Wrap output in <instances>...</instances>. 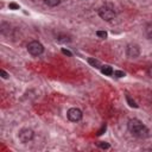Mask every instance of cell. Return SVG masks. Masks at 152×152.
I'll return each mask as SVG.
<instances>
[{
	"instance_id": "obj_14",
	"label": "cell",
	"mask_w": 152,
	"mask_h": 152,
	"mask_svg": "<svg viewBox=\"0 0 152 152\" xmlns=\"http://www.w3.org/2000/svg\"><path fill=\"white\" fill-rule=\"evenodd\" d=\"M97 146H99V147H101V148H106V150H107V148H109V144H108V142H103V141L99 142V144H97Z\"/></svg>"
},
{
	"instance_id": "obj_2",
	"label": "cell",
	"mask_w": 152,
	"mask_h": 152,
	"mask_svg": "<svg viewBox=\"0 0 152 152\" xmlns=\"http://www.w3.org/2000/svg\"><path fill=\"white\" fill-rule=\"evenodd\" d=\"M99 15L106 21H110L115 18V11L109 6H102L99 8Z\"/></svg>"
},
{
	"instance_id": "obj_18",
	"label": "cell",
	"mask_w": 152,
	"mask_h": 152,
	"mask_svg": "<svg viewBox=\"0 0 152 152\" xmlns=\"http://www.w3.org/2000/svg\"><path fill=\"white\" fill-rule=\"evenodd\" d=\"M62 53H64V55H66V56H69V57L72 56V53H71L69 50H66V49H62Z\"/></svg>"
},
{
	"instance_id": "obj_10",
	"label": "cell",
	"mask_w": 152,
	"mask_h": 152,
	"mask_svg": "<svg viewBox=\"0 0 152 152\" xmlns=\"http://www.w3.org/2000/svg\"><path fill=\"white\" fill-rule=\"evenodd\" d=\"M44 2L50 7H56L57 5H59L61 0H44Z\"/></svg>"
},
{
	"instance_id": "obj_11",
	"label": "cell",
	"mask_w": 152,
	"mask_h": 152,
	"mask_svg": "<svg viewBox=\"0 0 152 152\" xmlns=\"http://www.w3.org/2000/svg\"><path fill=\"white\" fill-rule=\"evenodd\" d=\"M145 34L147 36V38L152 39V25H147L145 28Z\"/></svg>"
},
{
	"instance_id": "obj_8",
	"label": "cell",
	"mask_w": 152,
	"mask_h": 152,
	"mask_svg": "<svg viewBox=\"0 0 152 152\" xmlns=\"http://www.w3.org/2000/svg\"><path fill=\"white\" fill-rule=\"evenodd\" d=\"M57 42H59V43H66V42H70L71 39H70V37L69 36H65V34H63V36H57Z\"/></svg>"
},
{
	"instance_id": "obj_1",
	"label": "cell",
	"mask_w": 152,
	"mask_h": 152,
	"mask_svg": "<svg viewBox=\"0 0 152 152\" xmlns=\"http://www.w3.org/2000/svg\"><path fill=\"white\" fill-rule=\"evenodd\" d=\"M128 131L137 138H147L150 134L148 128L139 120V119H131L127 124Z\"/></svg>"
},
{
	"instance_id": "obj_15",
	"label": "cell",
	"mask_w": 152,
	"mask_h": 152,
	"mask_svg": "<svg viewBox=\"0 0 152 152\" xmlns=\"http://www.w3.org/2000/svg\"><path fill=\"white\" fill-rule=\"evenodd\" d=\"M8 7H10L11 10H19V5H18V4H15V2H10Z\"/></svg>"
},
{
	"instance_id": "obj_3",
	"label": "cell",
	"mask_w": 152,
	"mask_h": 152,
	"mask_svg": "<svg viewBox=\"0 0 152 152\" xmlns=\"http://www.w3.org/2000/svg\"><path fill=\"white\" fill-rule=\"evenodd\" d=\"M27 51L32 56H39V55H42L44 52V46L38 40H32V42H30L27 44Z\"/></svg>"
},
{
	"instance_id": "obj_7",
	"label": "cell",
	"mask_w": 152,
	"mask_h": 152,
	"mask_svg": "<svg viewBox=\"0 0 152 152\" xmlns=\"http://www.w3.org/2000/svg\"><path fill=\"white\" fill-rule=\"evenodd\" d=\"M101 72L103 74V75H106V76H110V75H113V69H112V66H109V65H102L101 66Z\"/></svg>"
},
{
	"instance_id": "obj_17",
	"label": "cell",
	"mask_w": 152,
	"mask_h": 152,
	"mask_svg": "<svg viewBox=\"0 0 152 152\" xmlns=\"http://www.w3.org/2000/svg\"><path fill=\"white\" fill-rule=\"evenodd\" d=\"M0 74H1V76H2V78H8V76H10V75H8L4 69H1V70H0Z\"/></svg>"
},
{
	"instance_id": "obj_4",
	"label": "cell",
	"mask_w": 152,
	"mask_h": 152,
	"mask_svg": "<svg viewBox=\"0 0 152 152\" xmlns=\"http://www.w3.org/2000/svg\"><path fill=\"white\" fill-rule=\"evenodd\" d=\"M33 137H34V132L31 128H23L19 131L18 134V138L21 142H28L33 139Z\"/></svg>"
},
{
	"instance_id": "obj_5",
	"label": "cell",
	"mask_w": 152,
	"mask_h": 152,
	"mask_svg": "<svg viewBox=\"0 0 152 152\" xmlns=\"http://www.w3.org/2000/svg\"><path fill=\"white\" fill-rule=\"evenodd\" d=\"M66 116H68V119H69L70 121H72V122H77V121H80V120L82 119L83 114H82V110H81V109L74 107V108H70V109L68 110Z\"/></svg>"
},
{
	"instance_id": "obj_12",
	"label": "cell",
	"mask_w": 152,
	"mask_h": 152,
	"mask_svg": "<svg viewBox=\"0 0 152 152\" xmlns=\"http://www.w3.org/2000/svg\"><path fill=\"white\" fill-rule=\"evenodd\" d=\"M96 36L99 37V38H102V39H106L107 38V32L106 31H96Z\"/></svg>"
},
{
	"instance_id": "obj_13",
	"label": "cell",
	"mask_w": 152,
	"mask_h": 152,
	"mask_svg": "<svg viewBox=\"0 0 152 152\" xmlns=\"http://www.w3.org/2000/svg\"><path fill=\"white\" fill-rule=\"evenodd\" d=\"M126 100H127V102H128V104H129L131 107H134V108H137V107H138V104H137V103H135V102H134V101H133L128 95L126 96Z\"/></svg>"
},
{
	"instance_id": "obj_19",
	"label": "cell",
	"mask_w": 152,
	"mask_h": 152,
	"mask_svg": "<svg viewBox=\"0 0 152 152\" xmlns=\"http://www.w3.org/2000/svg\"><path fill=\"white\" fill-rule=\"evenodd\" d=\"M147 75H148L151 78H152V66H150V68L147 69Z\"/></svg>"
},
{
	"instance_id": "obj_20",
	"label": "cell",
	"mask_w": 152,
	"mask_h": 152,
	"mask_svg": "<svg viewBox=\"0 0 152 152\" xmlns=\"http://www.w3.org/2000/svg\"><path fill=\"white\" fill-rule=\"evenodd\" d=\"M103 131H106V125H103V126H102V128L99 131V133H97V134H99V135H100V134H102V132H103Z\"/></svg>"
},
{
	"instance_id": "obj_16",
	"label": "cell",
	"mask_w": 152,
	"mask_h": 152,
	"mask_svg": "<svg viewBox=\"0 0 152 152\" xmlns=\"http://www.w3.org/2000/svg\"><path fill=\"white\" fill-rule=\"evenodd\" d=\"M113 74H114V76H116V77H124V76H125V72H124V71H120V70H116V71H114Z\"/></svg>"
},
{
	"instance_id": "obj_6",
	"label": "cell",
	"mask_w": 152,
	"mask_h": 152,
	"mask_svg": "<svg viewBox=\"0 0 152 152\" xmlns=\"http://www.w3.org/2000/svg\"><path fill=\"white\" fill-rule=\"evenodd\" d=\"M126 55L129 58H137L140 55V48L137 44H128L126 48Z\"/></svg>"
},
{
	"instance_id": "obj_9",
	"label": "cell",
	"mask_w": 152,
	"mask_h": 152,
	"mask_svg": "<svg viewBox=\"0 0 152 152\" xmlns=\"http://www.w3.org/2000/svg\"><path fill=\"white\" fill-rule=\"evenodd\" d=\"M88 63H89L91 66H94V68H100V66H101L100 62H99L97 59H95V58H88Z\"/></svg>"
}]
</instances>
